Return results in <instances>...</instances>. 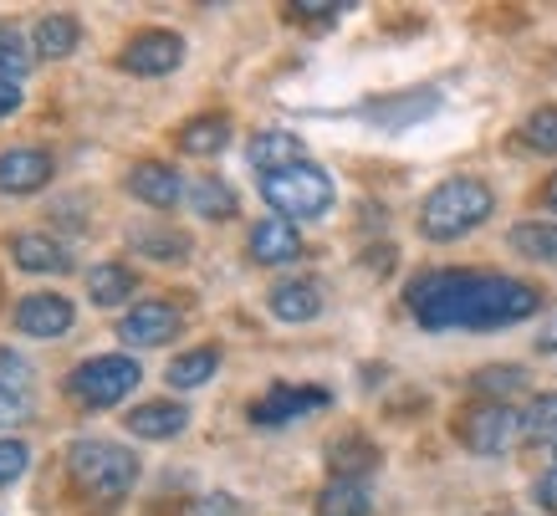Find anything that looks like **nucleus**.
Segmentation results:
<instances>
[{
	"mask_svg": "<svg viewBox=\"0 0 557 516\" xmlns=\"http://www.w3.org/2000/svg\"><path fill=\"white\" fill-rule=\"evenodd\" d=\"M522 419H527V434H532V440H557V394L537 400Z\"/></svg>",
	"mask_w": 557,
	"mask_h": 516,
	"instance_id": "33",
	"label": "nucleus"
},
{
	"mask_svg": "<svg viewBox=\"0 0 557 516\" xmlns=\"http://www.w3.org/2000/svg\"><path fill=\"white\" fill-rule=\"evenodd\" d=\"M21 83H5V77H0V123H5V118H16L21 113Z\"/></svg>",
	"mask_w": 557,
	"mask_h": 516,
	"instance_id": "36",
	"label": "nucleus"
},
{
	"mask_svg": "<svg viewBox=\"0 0 557 516\" xmlns=\"http://www.w3.org/2000/svg\"><path fill=\"white\" fill-rule=\"evenodd\" d=\"M189 205H195V216L200 220H231L240 210L236 189L225 180H195L189 184Z\"/></svg>",
	"mask_w": 557,
	"mask_h": 516,
	"instance_id": "26",
	"label": "nucleus"
},
{
	"mask_svg": "<svg viewBox=\"0 0 557 516\" xmlns=\"http://www.w3.org/2000/svg\"><path fill=\"white\" fill-rule=\"evenodd\" d=\"M547 205H553V216H557V174L547 180Z\"/></svg>",
	"mask_w": 557,
	"mask_h": 516,
	"instance_id": "39",
	"label": "nucleus"
},
{
	"mask_svg": "<svg viewBox=\"0 0 557 516\" xmlns=\"http://www.w3.org/2000/svg\"><path fill=\"white\" fill-rule=\"evenodd\" d=\"M292 16H302V21H338L343 5H327V0H297V5H292Z\"/></svg>",
	"mask_w": 557,
	"mask_h": 516,
	"instance_id": "35",
	"label": "nucleus"
},
{
	"mask_svg": "<svg viewBox=\"0 0 557 516\" xmlns=\"http://www.w3.org/2000/svg\"><path fill=\"white\" fill-rule=\"evenodd\" d=\"M174 144H180V149L185 153H220L225 149V144H231V118L225 113H200V118H189L185 128H180V134H174Z\"/></svg>",
	"mask_w": 557,
	"mask_h": 516,
	"instance_id": "24",
	"label": "nucleus"
},
{
	"mask_svg": "<svg viewBox=\"0 0 557 516\" xmlns=\"http://www.w3.org/2000/svg\"><path fill=\"white\" fill-rule=\"evenodd\" d=\"M32 466V450H26V440H16V434H5L0 440V486L21 481V470Z\"/></svg>",
	"mask_w": 557,
	"mask_h": 516,
	"instance_id": "32",
	"label": "nucleus"
},
{
	"mask_svg": "<svg viewBox=\"0 0 557 516\" xmlns=\"http://www.w3.org/2000/svg\"><path fill=\"white\" fill-rule=\"evenodd\" d=\"M51 184V153L47 149H5L0 153V195H36Z\"/></svg>",
	"mask_w": 557,
	"mask_h": 516,
	"instance_id": "12",
	"label": "nucleus"
},
{
	"mask_svg": "<svg viewBox=\"0 0 557 516\" xmlns=\"http://www.w3.org/2000/svg\"><path fill=\"white\" fill-rule=\"evenodd\" d=\"M72 322H77V307L62 292H32L16 307V328L26 337H62L72 333Z\"/></svg>",
	"mask_w": 557,
	"mask_h": 516,
	"instance_id": "10",
	"label": "nucleus"
},
{
	"mask_svg": "<svg viewBox=\"0 0 557 516\" xmlns=\"http://www.w3.org/2000/svg\"><path fill=\"white\" fill-rule=\"evenodd\" d=\"M379 445L373 440H363V434H343L338 445L327 450V466L338 470V481H363V476H373L379 470Z\"/></svg>",
	"mask_w": 557,
	"mask_h": 516,
	"instance_id": "21",
	"label": "nucleus"
},
{
	"mask_svg": "<svg viewBox=\"0 0 557 516\" xmlns=\"http://www.w3.org/2000/svg\"><path fill=\"white\" fill-rule=\"evenodd\" d=\"M537 348L542 353H557V312L542 322V333H537Z\"/></svg>",
	"mask_w": 557,
	"mask_h": 516,
	"instance_id": "38",
	"label": "nucleus"
},
{
	"mask_svg": "<svg viewBox=\"0 0 557 516\" xmlns=\"http://www.w3.org/2000/svg\"><path fill=\"white\" fill-rule=\"evenodd\" d=\"M195 516H240V501L231 491H210V496H200Z\"/></svg>",
	"mask_w": 557,
	"mask_h": 516,
	"instance_id": "34",
	"label": "nucleus"
},
{
	"mask_svg": "<svg viewBox=\"0 0 557 516\" xmlns=\"http://www.w3.org/2000/svg\"><path fill=\"white\" fill-rule=\"evenodd\" d=\"M511 250L537 261V267H557V225L547 220H517L511 225Z\"/></svg>",
	"mask_w": 557,
	"mask_h": 516,
	"instance_id": "25",
	"label": "nucleus"
},
{
	"mask_svg": "<svg viewBox=\"0 0 557 516\" xmlns=\"http://www.w3.org/2000/svg\"><path fill=\"white\" fill-rule=\"evenodd\" d=\"M251 164L261 169V174H276V169H292L302 164V138L287 134V128H267V134L251 138Z\"/></svg>",
	"mask_w": 557,
	"mask_h": 516,
	"instance_id": "20",
	"label": "nucleus"
},
{
	"mask_svg": "<svg viewBox=\"0 0 557 516\" xmlns=\"http://www.w3.org/2000/svg\"><path fill=\"white\" fill-rule=\"evenodd\" d=\"M333 404V394L327 389H318V383H276V389H267L261 400L251 404V425H261V430H276V425H287V419H302L312 415V409H327Z\"/></svg>",
	"mask_w": 557,
	"mask_h": 516,
	"instance_id": "8",
	"label": "nucleus"
},
{
	"mask_svg": "<svg viewBox=\"0 0 557 516\" xmlns=\"http://www.w3.org/2000/svg\"><path fill=\"white\" fill-rule=\"evenodd\" d=\"M532 496H537L542 512H557V470H547V476L532 486Z\"/></svg>",
	"mask_w": 557,
	"mask_h": 516,
	"instance_id": "37",
	"label": "nucleus"
},
{
	"mask_svg": "<svg viewBox=\"0 0 557 516\" xmlns=\"http://www.w3.org/2000/svg\"><path fill=\"white\" fill-rule=\"evenodd\" d=\"M522 144L537 153H557V108H537L522 123Z\"/></svg>",
	"mask_w": 557,
	"mask_h": 516,
	"instance_id": "31",
	"label": "nucleus"
},
{
	"mask_svg": "<svg viewBox=\"0 0 557 516\" xmlns=\"http://www.w3.org/2000/svg\"><path fill=\"white\" fill-rule=\"evenodd\" d=\"M77 41H83V26H77V16H67V11H47V16L36 21V32H32L36 57H47V62L72 57Z\"/></svg>",
	"mask_w": 557,
	"mask_h": 516,
	"instance_id": "17",
	"label": "nucleus"
},
{
	"mask_svg": "<svg viewBox=\"0 0 557 516\" xmlns=\"http://www.w3.org/2000/svg\"><path fill=\"white\" fill-rule=\"evenodd\" d=\"M32 67H36V47L21 32L0 26V77H5V83H21Z\"/></svg>",
	"mask_w": 557,
	"mask_h": 516,
	"instance_id": "28",
	"label": "nucleus"
},
{
	"mask_svg": "<svg viewBox=\"0 0 557 516\" xmlns=\"http://www.w3.org/2000/svg\"><path fill=\"white\" fill-rule=\"evenodd\" d=\"M220 373V348H185V353H174L170 368H164V383L170 389H200V383H210Z\"/></svg>",
	"mask_w": 557,
	"mask_h": 516,
	"instance_id": "22",
	"label": "nucleus"
},
{
	"mask_svg": "<svg viewBox=\"0 0 557 516\" xmlns=\"http://www.w3.org/2000/svg\"><path fill=\"white\" fill-rule=\"evenodd\" d=\"M522 434H527V419H522V409H511V404L481 400L456 415V440L471 450V455H507Z\"/></svg>",
	"mask_w": 557,
	"mask_h": 516,
	"instance_id": "6",
	"label": "nucleus"
},
{
	"mask_svg": "<svg viewBox=\"0 0 557 516\" xmlns=\"http://www.w3.org/2000/svg\"><path fill=\"white\" fill-rule=\"evenodd\" d=\"M527 368H517V364H502V368H475L471 373V389L475 394H486V400H507V394H517V389H527Z\"/></svg>",
	"mask_w": 557,
	"mask_h": 516,
	"instance_id": "27",
	"label": "nucleus"
},
{
	"mask_svg": "<svg viewBox=\"0 0 557 516\" xmlns=\"http://www.w3.org/2000/svg\"><path fill=\"white\" fill-rule=\"evenodd\" d=\"M267 307H271V317H276V322H312V317H322L327 297H322L318 282L297 277V282H276V286H271Z\"/></svg>",
	"mask_w": 557,
	"mask_h": 516,
	"instance_id": "16",
	"label": "nucleus"
},
{
	"mask_svg": "<svg viewBox=\"0 0 557 516\" xmlns=\"http://www.w3.org/2000/svg\"><path fill=\"white\" fill-rule=\"evenodd\" d=\"M138 379H144L138 358H128V353H102V358H87V364L72 368L62 389H67V400L77 404V409H113V404H123L134 394Z\"/></svg>",
	"mask_w": 557,
	"mask_h": 516,
	"instance_id": "5",
	"label": "nucleus"
},
{
	"mask_svg": "<svg viewBox=\"0 0 557 516\" xmlns=\"http://www.w3.org/2000/svg\"><path fill=\"white\" fill-rule=\"evenodd\" d=\"M138 455L128 445H113V440H72L67 445V476L83 496L113 506V501L128 496V486L138 481Z\"/></svg>",
	"mask_w": 557,
	"mask_h": 516,
	"instance_id": "3",
	"label": "nucleus"
},
{
	"mask_svg": "<svg viewBox=\"0 0 557 516\" xmlns=\"http://www.w3.org/2000/svg\"><path fill=\"white\" fill-rule=\"evenodd\" d=\"M251 261L256 267H292L297 256H302V235H297V225L282 216H267L251 225Z\"/></svg>",
	"mask_w": 557,
	"mask_h": 516,
	"instance_id": "13",
	"label": "nucleus"
},
{
	"mask_svg": "<svg viewBox=\"0 0 557 516\" xmlns=\"http://www.w3.org/2000/svg\"><path fill=\"white\" fill-rule=\"evenodd\" d=\"M138 277L123 261H98V267H87V297L92 307H123V302L134 297Z\"/></svg>",
	"mask_w": 557,
	"mask_h": 516,
	"instance_id": "19",
	"label": "nucleus"
},
{
	"mask_svg": "<svg viewBox=\"0 0 557 516\" xmlns=\"http://www.w3.org/2000/svg\"><path fill=\"white\" fill-rule=\"evenodd\" d=\"M185 328V312L174 302H138L134 312L119 322V343L128 348H164L170 337H180Z\"/></svg>",
	"mask_w": 557,
	"mask_h": 516,
	"instance_id": "9",
	"label": "nucleus"
},
{
	"mask_svg": "<svg viewBox=\"0 0 557 516\" xmlns=\"http://www.w3.org/2000/svg\"><path fill=\"white\" fill-rule=\"evenodd\" d=\"M123 184H128V195H134V200L153 205V210H174V205L185 200V180H180V169L159 164V159H138Z\"/></svg>",
	"mask_w": 557,
	"mask_h": 516,
	"instance_id": "11",
	"label": "nucleus"
},
{
	"mask_svg": "<svg viewBox=\"0 0 557 516\" xmlns=\"http://www.w3.org/2000/svg\"><path fill=\"white\" fill-rule=\"evenodd\" d=\"M0 307H5V282H0Z\"/></svg>",
	"mask_w": 557,
	"mask_h": 516,
	"instance_id": "40",
	"label": "nucleus"
},
{
	"mask_svg": "<svg viewBox=\"0 0 557 516\" xmlns=\"http://www.w3.org/2000/svg\"><path fill=\"white\" fill-rule=\"evenodd\" d=\"M11 261L32 277H62V271H72V250L47 231H21L11 241Z\"/></svg>",
	"mask_w": 557,
	"mask_h": 516,
	"instance_id": "14",
	"label": "nucleus"
},
{
	"mask_svg": "<svg viewBox=\"0 0 557 516\" xmlns=\"http://www.w3.org/2000/svg\"><path fill=\"white\" fill-rule=\"evenodd\" d=\"M261 200L276 210L282 220H318L333 210V174L318 164H292L276 169V174H261Z\"/></svg>",
	"mask_w": 557,
	"mask_h": 516,
	"instance_id": "4",
	"label": "nucleus"
},
{
	"mask_svg": "<svg viewBox=\"0 0 557 516\" xmlns=\"http://www.w3.org/2000/svg\"><path fill=\"white\" fill-rule=\"evenodd\" d=\"M123 430L138 434V440H174V434L189 430V409L180 400L138 404V409H128V425H123Z\"/></svg>",
	"mask_w": 557,
	"mask_h": 516,
	"instance_id": "15",
	"label": "nucleus"
},
{
	"mask_svg": "<svg viewBox=\"0 0 557 516\" xmlns=\"http://www.w3.org/2000/svg\"><path fill=\"white\" fill-rule=\"evenodd\" d=\"M32 368H26V358L11 348H0V419L11 425V419H21L26 409H32Z\"/></svg>",
	"mask_w": 557,
	"mask_h": 516,
	"instance_id": "18",
	"label": "nucleus"
},
{
	"mask_svg": "<svg viewBox=\"0 0 557 516\" xmlns=\"http://www.w3.org/2000/svg\"><path fill=\"white\" fill-rule=\"evenodd\" d=\"M491 210H496V195L481 180H471V174L440 180L420 205V235L435 246H450L460 235H471L475 225H486Z\"/></svg>",
	"mask_w": 557,
	"mask_h": 516,
	"instance_id": "2",
	"label": "nucleus"
},
{
	"mask_svg": "<svg viewBox=\"0 0 557 516\" xmlns=\"http://www.w3.org/2000/svg\"><path fill=\"white\" fill-rule=\"evenodd\" d=\"M312 512L318 516H369L373 512V496L363 481H333L318 491V501H312Z\"/></svg>",
	"mask_w": 557,
	"mask_h": 516,
	"instance_id": "23",
	"label": "nucleus"
},
{
	"mask_svg": "<svg viewBox=\"0 0 557 516\" xmlns=\"http://www.w3.org/2000/svg\"><path fill=\"white\" fill-rule=\"evenodd\" d=\"M128 246H134L138 256H153V261H185L189 235H180V231H134L128 235Z\"/></svg>",
	"mask_w": 557,
	"mask_h": 516,
	"instance_id": "29",
	"label": "nucleus"
},
{
	"mask_svg": "<svg viewBox=\"0 0 557 516\" xmlns=\"http://www.w3.org/2000/svg\"><path fill=\"white\" fill-rule=\"evenodd\" d=\"M553 455H557V440H553Z\"/></svg>",
	"mask_w": 557,
	"mask_h": 516,
	"instance_id": "41",
	"label": "nucleus"
},
{
	"mask_svg": "<svg viewBox=\"0 0 557 516\" xmlns=\"http://www.w3.org/2000/svg\"><path fill=\"white\" fill-rule=\"evenodd\" d=\"M409 312L420 328L430 333H445V328H475V333H491V328H511V322H527V317L542 307V292L532 282H517V277H486V271H424L414 277L405 292Z\"/></svg>",
	"mask_w": 557,
	"mask_h": 516,
	"instance_id": "1",
	"label": "nucleus"
},
{
	"mask_svg": "<svg viewBox=\"0 0 557 516\" xmlns=\"http://www.w3.org/2000/svg\"><path fill=\"white\" fill-rule=\"evenodd\" d=\"M185 62V36L180 32H138L119 51V67L134 77H170Z\"/></svg>",
	"mask_w": 557,
	"mask_h": 516,
	"instance_id": "7",
	"label": "nucleus"
},
{
	"mask_svg": "<svg viewBox=\"0 0 557 516\" xmlns=\"http://www.w3.org/2000/svg\"><path fill=\"white\" fill-rule=\"evenodd\" d=\"M424 113H435V93H405V98H388L384 108H373V118L388 123V128H399V123L424 118Z\"/></svg>",
	"mask_w": 557,
	"mask_h": 516,
	"instance_id": "30",
	"label": "nucleus"
}]
</instances>
